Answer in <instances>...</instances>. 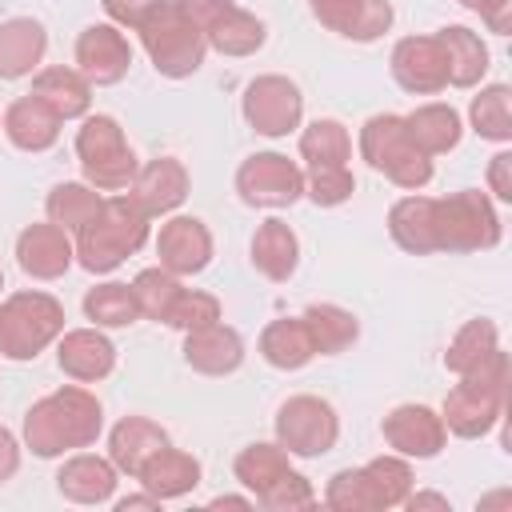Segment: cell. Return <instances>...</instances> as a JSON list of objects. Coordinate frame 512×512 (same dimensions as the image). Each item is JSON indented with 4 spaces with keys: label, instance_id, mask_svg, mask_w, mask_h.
<instances>
[{
    "label": "cell",
    "instance_id": "6da1fadb",
    "mask_svg": "<svg viewBox=\"0 0 512 512\" xmlns=\"http://www.w3.org/2000/svg\"><path fill=\"white\" fill-rule=\"evenodd\" d=\"M100 432H104V408L80 384H64V388L40 396L24 412V448H32V456H40V460H56V456L92 448Z\"/></svg>",
    "mask_w": 512,
    "mask_h": 512
},
{
    "label": "cell",
    "instance_id": "7a4b0ae2",
    "mask_svg": "<svg viewBox=\"0 0 512 512\" xmlns=\"http://www.w3.org/2000/svg\"><path fill=\"white\" fill-rule=\"evenodd\" d=\"M504 408H508V352L496 348L476 368L460 372V384L444 396L440 420L452 436L480 440L500 424Z\"/></svg>",
    "mask_w": 512,
    "mask_h": 512
},
{
    "label": "cell",
    "instance_id": "3957f363",
    "mask_svg": "<svg viewBox=\"0 0 512 512\" xmlns=\"http://www.w3.org/2000/svg\"><path fill=\"white\" fill-rule=\"evenodd\" d=\"M148 212L124 192V196H108L100 204V212L76 232V264L92 276L116 272L128 256H136L148 240Z\"/></svg>",
    "mask_w": 512,
    "mask_h": 512
},
{
    "label": "cell",
    "instance_id": "277c9868",
    "mask_svg": "<svg viewBox=\"0 0 512 512\" xmlns=\"http://www.w3.org/2000/svg\"><path fill=\"white\" fill-rule=\"evenodd\" d=\"M408 492H412V464L392 452L360 468H340L324 488V504L336 512H376V508H400Z\"/></svg>",
    "mask_w": 512,
    "mask_h": 512
},
{
    "label": "cell",
    "instance_id": "5b68a950",
    "mask_svg": "<svg viewBox=\"0 0 512 512\" xmlns=\"http://www.w3.org/2000/svg\"><path fill=\"white\" fill-rule=\"evenodd\" d=\"M356 144H360V156L368 160V168H376L380 176H388L404 192H420L432 180V156H424L412 144L404 116H396V112L368 116Z\"/></svg>",
    "mask_w": 512,
    "mask_h": 512
},
{
    "label": "cell",
    "instance_id": "8992f818",
    "mask_svg": "<svg viewBox=\"0 0 512 512\" xmlns=\"http://www.w3.org/2000/svg\"><path fill=\"white\" fill-rule=\"evenodd\" d=\"M136 32H140V44H144L152 68L168 80H184V76L200 72L204 56H208L204 32L176 8V0H160Z\"/></svg>",
    "mask_w": 512,
    "mask_h": 512
},
{
    "label": "cell",
    "instance_id": "52a82bcc",
    "mask_svg": "<svg viewBox=\"0 0 512 512\" xmlns=\"http://www.w3.org/2000/svg\"><path fill=\"white\" fill-rule=\"evenodd\" d=\"M64 332V304L48 292H12L0 300V356L36 360Z\"/></svg>",
    "mask_w": 512,
    "mask_h": 512
},
{
    "label": "cell",
    "instance_id": "ba28073f",
    "mask_svg": "<svg viewBox=\"0 0 512 512\" xmlns=\"http://www.w3.org/2000/svg\"><path fill=\"white\" fill-rule=\"evenodd\" d=\"M76 160L84 180L96 192H124L136 180V152L124 140V128L116 116H84L80 132H76Z\"/></svg>",
    "mask_w": 512,
    "mask_h": 512
},
{
    "label": "cell",
    "instance_id": "9c48e42d",
    "mask_svg": "<svg viewBox=\"0 0 512 512\" xmlns=\"http://www.w3.org/2000/svg\"><path fill=\"white\" fill-rule=\"evenodd\" d=\"M432 232H436V252H484L500 244V216L484 192L464 188L436 200Z\"/></svg>",
    "mask_w": 512,
    "mask_h": 512
},
{
    "label": "cell",
    "instance_id": "30bf717a",
    "mask_svg": "<svg viewBox=\"0 0 512 512\" xmlns=\"http://www.w3.org/2000/svg\"><path fill=\"white\" fill-rule=\"evenodd\" d=\"M272 428H276V444L288 456H304V460L332 452L340 440V416L324 396H288Z\"/></svg>",
    "mask_w": 512,
    "mask_h": 512
},
{
    "label": "cell",
    "instance_id": "8fae6325",
    "mask_svg": "<svg viewBox=\"0 0 512 512\" xmlns=\"http://www.w3.org/2000/svg\"><path fill=\"white\" fill-rule=\"evenodd\" d=\"M236 192L252 208H288L304 196V168L280 152H252L236 168Z\"/></svg>",
    "mask_w": 512,
    "mask_h": 512
},
{
    "label": "cell",
    "instance_id": "7c38bea8",
    "mask_svg": "<svg viewBox=\"0 0 512 512\" xmlns=\"http://www.w3.org/2000/svg\"><path fill=\"white\" fill-rule=\"evenodd\" d=\"M240 112L248 120V128H256L260 136H288L292 128H300V116H304V96L300 88L288 80V76H256L248 80L244 88V100H240Z\"/></svg>",
    "mask_w": 512,
    "mask_h": 512
},
{
    "label": "cell",
    "instance_id": "4fadbf2b",
    "mask_svg": "<svg viewBox=\"0 0 512 512\" xmlns=\"http://www.w3.org/2000/svg\"><path fill=\"white\" fill-rule=\"evenodd\" d=\"M380 432H384V444L404 460H432L448 444V428L440 412H432L428 404H396L384 416Z\"/></svg>",
    "mask_w": 512,
    "mask_h": 512
},
{
    "label": "cell",
    "instance_id": "5bb4252c",
    "mask_svg": "<svg viewBox=\"0 0 512 512\" xmlns=\"http://www.w3.org/2000/svg\"><path fill=\"white\" fill-rule=\"evenodd\" d=\"M132 68V44L116 24H88L76 36V72L92 88L120 84Z\"/></svg>",
    "mask_w": 512,
    "mask_h": 512
},
{
    "label": "cell",
    "instance_id": "9a60e30c",
    "mask_svg": "<svg viewBox=\"0 0 512 512\" xmlns=\"http://www.w3.org/2000/svg\"><path fill=\"white\" fill-rule=\"evenodd\" d=\"M388 68H392V80L412 96H436L448 88V64H444V48L436 32L396 40Z\"/></svg>",
    "mask_w": 512,
    "mask_h": 512
},
{
    "label": "cell",
    "instance_id": "2e32d148",
    "mask_svg": "<svg viewBox=\"0 0 512 512\" xmlns=\"http://www.w3.org/2000/svg\"><path fill=\"white\" fill-rule=\"evenodd\" d=\"M160 268L172 276H196L212 264V232L200 216H168L156 236Z\"/></svg>",
    "mask_w": 512,
    "mask_h": 512
},
{
    "label": "cell",
    "instance_id": "e0dca14e",
    "mask_svg": "<svg viewBox=\"0 0 512 512\" xmlns=\"http://www.w3.org/2000/svg\"><path fill=\"white\" fill-rule=\"evenodd\" d=\"M16 264L24 276L32 280H60L72 264H76V244L72 232H64L60 224L44 220V224H28L16 236Z\"/></svg>",
    "mask_w": 512,
    "mask_h": 512
},
{
    "label": "cell",
    "instance_id": "ac0fdd59",
    "mask_svg": "<svg viewBox=\"0 0 512 512\" xmlns=\"http://www.w3.org/2000/svg\"><path fill=\"white\" fill-rule=\"evenodd\" d=\"M308 8L328 32L356 40V44L380 40L396 16L388 0H308Z\"/></svg>",
    "mask_w": 512,
    "mask_h": 512
},
{
    "label": "cell",
    "instance_id": "d6986e66",
    "mask_svg": "<svg viewBox=\"0 0 512 512\" xmlns=\"http://www.w3.org/2000/svg\"><path fill=\"white\" fill-rule=\"evenodd\" d=\"M56 364L76 384H96L116 368V344L100 328H72L56 340Z\"/></svg>",
    "mask_w": 512,
    "mask_h": 512
},
{
    "label": "cell",
    "instance_id": "ffe728a7",
    "mask_svg": "<svg viewBox=\"0 0 512 512\" xmlns=\"http://www.w3.org/2000/svg\"><path fill=\"white\" fill-rule=\"evenodd\" d=\"M128 196L148 212V216H168L184 204L188 196V168L176 156H156L144 168H136V180L128 184Z\"/></svg>",
    "mask_w": 512,
    "mask_h": 512
},
{
    "label": "cell",
    "instance_id": "44dd1931",
    "mask_svg": "<svg viewBox=\"0 0 512 512\" xmlns=\"http://www.w3.org/2000/svg\"><path fill=\"white\" fill-rule=\"evenodd\" d=\"M184 364L204 376H228L244 364V340L224 320H212L204 328L184 332Z\"/></svg>",
    "mask_w": 512,
    "mask_h": 512
},
{
    "label": "cell",
    "instance_id": "7402d4cb",
    "mask_svg": "<svg viewBox=\"0 0 512 512\" xmlns=\"http://www.w3.org/2000/svg\"><path fill=\"white\" fill-rule=\"evenodd\" d=\"M116 480H120V472L108 456L72 452L56 472V492L72 504H108L116 492Z\"/></svg>",
    "mask_w": 512,
    "mask_h": 512
},
{
    "label": "cell",
    "instance_id": "603a6c76",
    "mask_svg": "<svg viewBox=\"0 0 512 512\" xmlns=\"http://www.w3.org/2000/svg\"><path fill=\"white\" fill-rule=\"evenodd\" d=\"M60 124H64V120H60L48 104H40L32 92L20 96V100H12V104L4 108V120H0L8 144L20 148V152H48V148L60 140Z\"/></svg>",
    "mask_w": 512,
    "mask_h": 512
},
{
    "label": "cell",
    "instance_id": "cb8c5ba5",
    "mask_svg": "<svg viewBox=\"0 0 512 512\" xmlns=\"http://www.w3.org/2000/svg\"><path fill=\"white\" fill-rule=\"evenodd\" d=\"M164 444H168V432L156 420H148V416H124L108 432V460L116 464L120 476H136L148 464V456H156Z\"/></svg>",
    "mask_w": 512,
    "mask_h": 512
},
{
    "label": "cell",
    "instance_id": "d4e9b609",
    "mask_svg": "<svg viewBox=\"0 0 512 512\" xmlns=\"http://www.w3.org/2000/svg\"><path fill=\"white\" fill-rule=\"evenodd\" d=\"M48 52V32L32 16H12L0 24V80H20L40 68Z\"/></svg>",
    "mask_w": 512,
    "mask_h": 512
},
{
    "label": "cell",
    "instance_id": "484cf974",
    "mask_svg": "<svg viewBox=\"0 0 512 512\" xmlns=\"http://www.w3.org/2000/svg\"><path fill=\"white\" fill-rule=\"evenodd\" d=\"M136 480L144 484V492H152L160 504L164 500H180L200 484V460L192 452H180L172 444H164L156 456H148V464L136 472Z\"/></svg>",
    "mask_w": 512,
    "mask_h": 512
},
{
    "label": "cell",
    "instance_id": "4316f807",
    "mask_svg": "<svg viewBox=\"0 0 512 512\" xmlns=\"http://www.w3.org/2000/svg\"><path fill=\"white\" fill-rule=\"evenodd\" d=\"M32 96L40 104H48L60 120H80L88 116L92 108V84L76 72V68H64V64H48L32 76Z\"/></svg>",
    "mask_w": 512,
    "mask_h": 512
},
{
    "label": "cell",
    "instance_id": "83f0119b",
    "mask_svg": "<svg viewBox=\"0 0 512 512\" xmlns=\"http://www.w3.org/2000/svg\"><path fill=\"white\" fill-rule=\"evenodd\" d=\"M440 48H444V64H448V84L452 88H476L488 72V44L480 40V32L464 28V24H448L436 32Z\"/></svg>",
    "mask_w": 512,
    "mask_h": 512
},
{
    "label": "cell",
    "instance_id": "f1b7e54d",
    "mask_svg": "<svg viewBox=\"0 0 512 512\" xmlns=\"http://www.w3.org/2000/svg\"><path fill=\"white\" fill-rule=\"evenodd\" d=\"M404 128H408L412 144H416L424 156H444V152H452V148L460 144V136H464L460 112H456L452 104H440V100L412 108V112L404 116Z\"/></svg>",
    "mask_w": 512,
    "mask_h": 512
},
{
    "label": "cell",
    "instance_id": "f546056e",
    "mask_svg": "<svg viewBox=\"0 0 512 512\" xmlns=\"http://www.w3.org/2000/svg\"><path fill=\"white\" fill-rule=\"evenodd\" d=\"M248 252H252L256 272L268 276V280H276V284H284V280L296 272V264H300V240H296V232H292L284 220H276V216L264 220V224L252 232Z\"/></svg>",
    "mask_w": 512,
    "mask_h": 512
},
{
    "label": "cell",
    "instance_id": "4dcf8cb0",
    "mask_svg": "<svg viewBox=\"0 0 512 512\" xmlns=\"http://www.w3.org/2000/svg\"><path fill=\"white\" fill-rule=\"evenodd\" d=\"M432 208H436V196H400L392 208H388V236L412 252V256H428L436 252V232H432Z\"/></svg>",
    "mask_w": 512,
    "mask_h": 512
},
{
    "label": "cell",
    "instance_id": "1f68e13d",
    "mask_svg": "<svg viewBox=\"0 0 512 512\" xmlns=\"http://www.w3.org/2000/svg\"><path fill=\"white\" fill-rule=\"evenodd\" d=\"M256 348H260V356H264L272 368H280V372H296V368H304V364L316 356L312 336H308V328H304L300 316H280V320L264 324Z\"/></svg>",
    "mask_w": 512,
    "mask_h": 512
},
{
    "label": "cell",
    "instance_id": "d6a6232c",
    "mask_svg": "<svg viewBox=\"0 0 512 512\" xmlns=\"http://www.w3.org/2000/svg\"><path fill=\"white\" fill-rule=\"evenodd\" d=\"M300 320H304V328L312 336L316 356H336V352L352 348L356 336H360V320L340 304H308L300 312Z\"/></svg>",
    "mask_w": 512,
    "mask_h": 512
},
{
    "label": "cell",
    "instance_id": "836d02e7",
    "mask_svg": "<svg viewBox=\"0 0 512 512\" xmlns=\"http://www.w3.org/2000/svg\"><path fill=\"white\" fill-rule=\"evenodd\" d=\"M204 40H208V48H216L220 56H252V52L264 48L268 28H264L260 16H252V12L240 8V4H232V8L204 32Z\"/></svg>",
    "mask_w": 512,
    "mask_h": 512
},
{
    "label": "cell",
    "instance_id": "e575fe53",
    "mask_svg": "<svg viewBox=\"0 0 512 512\" xmlns=\"http://www.w3.org/2000/svg\"><path fill=\"white\" fill-rule=\"evenodd\" d=\"M100 204H104V196H100L88 180H64V184H56V188L48 192L44 212H48L52 224H60L64 232L76 236V232L100 212Z\"/></svg>",
    "mask_w": 512,
    "mask_h": 512
},
{
    "label": "cell",
    "instance_id": "d590c367",
    "mask_svg": "<svg viewBox=\"0 0 512 512\" xmlns=\"http://www.w3.org/2000/svg\"><path fill=\"white\" fill-rule=\"evenodd\" d=\"M468 120H472V132L480 140L508 144L512 140V92H508V84L480 88L468 104Z\"/></svg>",
    "mask_w": 512,
    "mask_h": 512
},
{
    "label": "cell",
    "instance_id": "8d00e7d4",
    "mask_svg": "<svg viewBox=\"0 0 512 512\" xmlns=\"http://www.w3.org/2000/svg\"><path fill=\"white\" fill-rule=\"evenodd\" d=\"M300 156L308 160V168H340L352 160V136L340 120H312L300 132Z\"/></svg>",
    "mask_w": 512,
    "mask_h": 512
},
{
    "label": "cell",
    "instance_id": "74e56055",
    "mask_svg": "<svg viewBox=\"0 0 512 512\" xmlns=\"http://www.w3.org/2000/svg\"><path fill=\"white\" fill-rule=\"evenodd\" d=\"M84 316L96 324V328H128L140 320V308H136V296H132V284H120V280H104L96 288L84 292Z\"/></svg>",
    "mask_w": 512,
    "mask_h": 512
},
{
    "label": "cell",
    "instance_id": "f35d334b",
    "mask_svg": "<svg viewBox=\"0 0 512 512\" xmlns=\"http://www.w3.org/2000/svg\"><path fill=\"white\" fill-rule=\"evenodd\" d=\"M288 468H292V464H288V452H284L280 444H264V440H256V444L240 448V456H236V464H232L236 480L252 492V500H256L268 484H276Z\"/></svg>",
    "mask_w": 512,
    "mask_h": 512
},
{
    "label": "cell",
    "instance_id": "ab89813d",
    "mask_svg": "<svg viewBox=\"0 0 512 512\" xmlns=\"http://www.w3.org/2000/svg\"><path fill=\"white\" fill-rule=\"evenodd\" d=\"M496 348H500V332H496V324L484 320V316H476V320H468V324L452 336V344H448V352H444V368L460 376V372L476 368L484 356H492Z\"/></svg>",
    "mask_w": 512,
    "mask_h": 512
},
{
    "label": "cell",
    "instance_id": "60d3db41",
    "mask_svg": "<svg viewBox=\"0 0 512 512\" xmlns=\"http://www.w3.org/2000/svg\"><path fill=\"white\" fill-rule=\"evenodd\" d=\"M180 276H172V272H164V268H144V272H136V280H132V296H136V308H140V316H148V320H168V312H172V304H176V296H180Z\"/></svg>",
    "mask_w": 512,
    "mask_h": 512
},
{
    "label": "cell",
    "instance_id": "b9f144b4",
    "mask_svg": "<svg viewBox=\"0 0 512 512\" xmlns=\"http://www.w3.org/2000/svg\"><path fill=\"white\" fill-rule=\"evenodd\" d=\"M352 192H356V176H352L348 164H340V168H308L304 172V196L312 204H320V208H336V204L352 200Z\"/></svg>",
    "mask_w": 512,
    "mask_h": 512
},
{
    "label": "cell",
    "instance_id": "7bdbcfd3",
    "mask_svg": "<svg viewBox=\"0 0 512 512\" xmlns=\"http://www.w3.org/2000/svg\"><path fill=\"white\" fill-rule=\"evenodd\" d=\"M256 504L268 508V512H300V508H312V504H316V492H312L308 476H300L296 468H288L276 484H268V488L256 496Z\"/></svg>",
    "mask_w": 512,
    "mask_h": 512
},
{
    "label": "cell",
    "instance_id": "ee69618b",
    "mask_svg": "<svg viewBox=\"0 0 512 512\" xmlns=\"http://www.w3.org/2000/svg\"><path fill=\"white\" fill-rule=\"evenodd\" d=\"M220 320V300L212 292H200V288H180L172 312H168V328H180V332H192V328H204Z\"/></svg>",
    "mask_w": 512,
    "mask_h": 512
},
{
    "label": "cell",
    "instance_id": "f6af8a7d",
    "mask_svg": "<svg viewBox=\"0 0 512 512\" xmlns=\"http://www.w3.org/2000/svg\"><path fill=\"white\" fill-rule=\"evenodd\" d=\"M160 0H104V12H108V20L116 24V28H140L144 20H148V12L156 8Z\"/></svg>",
    "mask_w": 512,
    "mask_h": 512
},
{
    "label": "cell",
    "instance_id": "bcb514c9",
    "mask_svg": "<svg viewBox=\"0 0 512 512\" xmlns=\"http://www.w3.org/2000/svg\"><path fill=\"white\" fill-rule=\"evenodd\" d=\"M468 12H476L496 36L512 32V0H460Z\"/></svg>",
    "mask_w": 512,
    "mask_h": 512
},
{
    "label": "cell",
    "instance_id": "7dc6e473",
    "mask_svg": "<svg viewBox=\"0 0 512 512\" xmlns=\"http://www.w3.org/2000/svg\"><path fill=\"white\" fill-rule=\"evenodd\" d=\"M232 4H236V0H176V8H180V12H184L200 32H208V28H212V24H216Z\"/></svg>",
    "mask_w": 512,
    "mask_h": 512
},
{
    "label": "cell",
    "instance_id": "c3c4849f",
    "mask_svg": "<svg viewBox=\"0 0 512 512\" xmlns=\"http://www.w3.org/2000/svg\"><path fill=\"white\" fill-rule=\"evenodd\" d=\"M488 188L496 200H512V152H496L488 160Z\"/></svg>",
    "mask_w": 512,
    "mask_h": 512
},
{
    "label": "cell",
    "instance_id": "681fc988",
    "mask_svg": "<svg viewBox=\"0 0 512 512\" xmlns=\"http://www.w3.org/2000/svg\"><path fill=\"white\" fill-rule=\"evenodd\" d=\"M20 472V440L0 424V484H8Z\"/></svg>",
    "mask_w": 512,
    "mask_h": 512
},
{
    "label": "cell",
    "instance_id": "f907efd6",
    "mask_svg": "<svg viewBox=\"0 0 512 512\" xmlns=\"http://www.w3.org/2000/svg\"><path fill=\"white\" fill-rule=\"evenodd\" d=\"M404 504L416 512V508H440V512H448L452 504H448V496H440V492H408L404 496Z\"/></svg>",
    "mask_w": 512,
    "mask_h": 512
},
{
    "label": "cell",
    "instance_id": "816d5d0a",
    "mask_svg": "<svg viewBox=\"0 0 512 512\" xmlns=\"http://www.w3.org/2000/svg\"><path fill=\"white\" fill-rule=\"evenodd\" d=\"M128 508H160V500H156L152 492H144V496H124V500H116V512H128Z\"/></svg>",
    "mask_w": 512,
    "mask_h": 512
},
{
    "label": "cell",
    "instance_id": "f5cc1de1",
    "mask_svg": "<svg viewBox=\"0 0 512 512\" xmlns=\"http://www.w3.org/2000/svg\"><path fill=\"white\" fill-rule=\"evenodd\" d=\"M212 508H256L252 496H212Z\"/></svg>",
    "mask_w": 512,
    "mask_h": 512
},
{
    "label": "cell",
    "instance_id": "db71d44e",
    "mask_svg": "<svg viewBox=\"0 0 512 512\" xmlns=\"http://www.w3.org/2000/svg\"><path fill=\"white\" fill-rule=\"evenodd\" d=\"M0 288H4V268H0Z\"/></svg>",
    "mask_w": 512,
    "mask_h": 512
},
{
    "label": "cell",
    "instance_id": "11a10c76",
    "mask_svg": "<svg viewBox=\"0 0 512 512\" xmlns=\"http://www.w3.org/2000/svg\"><path fill=\"white\" fill-rule=\"evenodd\" d=\"M0 120H4V116H0ZM0 132H4V128H0Z\"/></svg>",
    "mask_w": 512,
    "mask_h": 512
}]
</instances>
